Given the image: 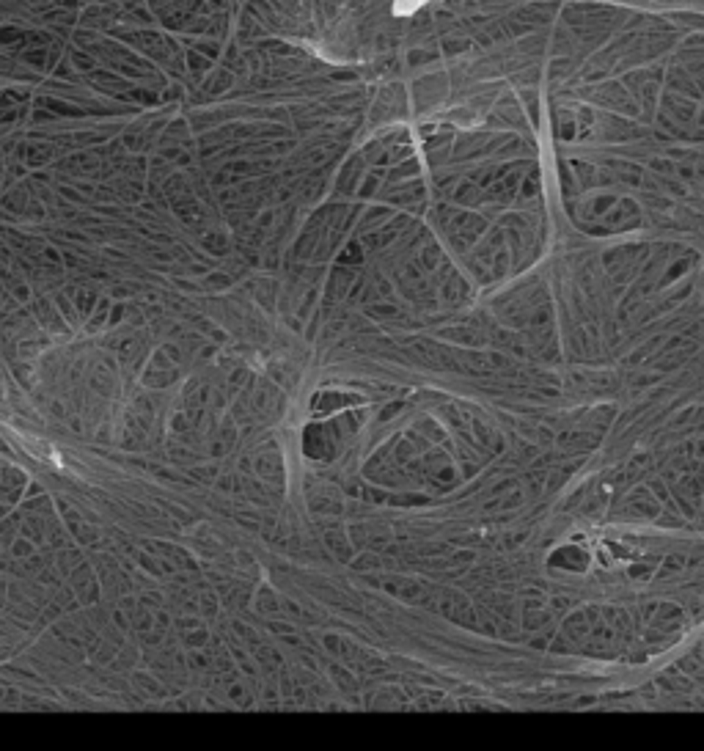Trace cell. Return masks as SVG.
<instances>
[{"mask_svg":"<svg viewBox=\"0 0 704 751\" xmlns=\"http://www.w3.org/2000/svg\"><path fill=\"white\" fill-rule=\"evenodd\" d=\"M680 622H682V614H680L674 605H669V602L655 605V608H652V616H646L649 636H655V639H671V636L677 633ZM671 641H674V639H671Z\"/></svg>","mask_w":704,"mask_h":751,"instance_id":"1","label":"cell"},{"mask_svg":"<svg viewBox=\"0 0 704 751\" xmlns=\"http://www.w3.org/2000/svg\"><path fill=\"white\" fill-rule=\"evenodd\" d=\"M375 584L380 589H386V592H391V595H396V598H402V600L407 602H421L427 598V587L418 584V581H413V578L393 575V578H375Z\"/></svg>","mask_w":704,"mask_h":751,"instance_id":"2","label":"cell"},{"mask_svg":"<svg viewBox=\"0 0 704 751\" xmlns=\"http://www.w3.org/2000/svg\"><path fill=\"white\" fill-rule=\"evenodd\" d=\"M553 562H558V564H561L564 570H569V553H567V548H564V550H561V553H558V556H556ZM575 567H578V570H583V567H586V553H578V562H575ZM575 567H572V570H575Z\"/></svg>","mask_w":704,"mask_h":751,"instance_id":"3","label":"cell"}]
</instances>
